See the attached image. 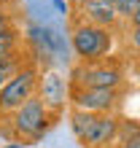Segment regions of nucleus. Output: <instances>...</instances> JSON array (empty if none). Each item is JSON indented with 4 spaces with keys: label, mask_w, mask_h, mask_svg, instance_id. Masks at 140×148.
<instances>
[{
    "label": "nucleus",
    "mask_w": 140,
    "mask_h": 148,
    "mask_svg": "<svg viewBox=\"0 0 140 148\" xmlns=\"http://www.w3.org/2000/svg\"><path fill=\"white\" fill-rule=\"evenodd\" d=\"M70 46H73V54L81 62H86V65L102 62L113 51V32L105 27H97V24L78 22L70 32Z\"/></svg>",
    "instance_id": "nucleus-1"
},
{
    "label": "nucleus",
    "mask_w": 140,
    "mask_h": 148,
    "mask_svg": "<svg viewBox=\"0 0 140 148\" xmlns=\"http://www.w3.org/2000/svg\"><path fill=\"white\" fill-rule=\"evenodd\" d=\"M38 78L40 73L35 65H24L19 73H14L0 92V113H14L27 100H32L38 94Z\"/></svg>",
    "instance_id": "nucleus-3"
},
{
    "label": "nucleus",
    "mask_w": 140,
    "mask_h": 148,
    "mask_svg": "<svg viewBox=\"0 0 140 148\" xmlns=\"http://www.w3.org/2000/svg\"><path fill=\"white\" fill-rule=\"evenodd\" d=\"M38 100L51 113H59L65 102H70V86L59 70H43V75L38 78Z\"/></svg>",
    "instance_id": "nucleus-6"
},
{
    "label": "nucleus",
    "mask_w": 140,
    "mask_h": 148,
    "mask_svg": "<svg viewBox=\"0 0 140 148\" xmlns=\"http://www.w3.org/2000/svg\"><path fill=\"white\" fill-rule=\"evenodd\" d=\"M113 148H127V145H121V143H116V145H113Z\"/></svg>",
    "instance_id": "nucleus-21"
},
{
    "label": "nucleus",
    "mask_w": 140,
    "mask_h": 148,
    "mask_svg": "<svg viewBox=\"0 0 140 148\" xmlns=\"http://www.w3.org/2000/svg\"><path fill=\"white\" fill-rule=\"evenodd\" d=\"M78 11L84 14L81 22L97 24V27H105V30H110L119 22L116 11H113V3H108V0H81L78 3Z\"/></svg>",
    "instance_id": "nucleus-7"
},
{
    "label": "nucleus",
    "mask_w": 140,
    "mask_h": 148,
    "mask_svg": "<svg viewBox=\"0 0 140 148\" xmlns=\"http://www.w3.org/2000/svg\"><path fill=\"white\" fill-rule=\"evenodd\" d=\"M94 124H97V116L94 113H84V110H70V129H73L75 140L78 143H86V137L92 135Z\"/></svg>",
    "instance_id": "nucleus-9"
},
{
    "label": "nucleus",
    "mask_w": 140,
    "mask_h": 148,
    "mask_svg": "<svg viewBox=\"0 0 140 148\" xmlns=\"http://www.w3.org/2000/svg\"><path fill=\"white\" fill-rule=\"evenodd\" d=\"M140 137V121L135 119H119V143H129Z\"/></svg>",
    "instance_id": "nucleus-11"
},
{
    "label": "nucleus",
    "mask_w": 140,
    "mask_h": 148,
    "mask_svg": "<svg viewBox=\"0 0 140 148\" xmlns=\"http://www.w3.org/2000/svg\"><path fill=\"white\" fill-rule=\"evenodd\" d=\"M108 3H116V0H108Z\"/></svg>",
    "instance_id": "nucleus-22"
},
{
    "label": "nucleus",
    "mask_w": 140,
    "mask_h": 148,
    "mask_svg": "<svg viewBox=\"0 0 140 148\" xmlns=\"http://www.w3.org/2000/svg\"><path fill=\"white\" fill-rule=\"evenodd\" d=\"M137 8H140V0H116V3H113L116 16L119 19H127V22L137 14Z\"/></svg>",
    "instance_id": "nucleus-13"
},
{
    "label": "nucleus",
    "mask_w": 140,
    "mask_h": 148,
    "mask_svg": "<svg viewBox=\"0 0 140 148\" xmlns=\"http://www.w3.org/2000/svg\"><path fill=\"white\" fill-rule=\"evenodd\" d=\"M129 24H132V27H140V8H137V14L132 16V19H129Z\"/></svg>",
    "instance_id": "nucleus-17"
},
{
    "label": "nucleus",
    "mask_w": 140,
    "mask_h": 148,
    "mask_svg": "<svg viewBox=\"0 0 140 148\" xmlns=\"http://www.w3.org/2000/svg\"><path fill=\"white\" fill-rule=\"evenodd\" d=\"M127 38H129V43L140 51V27H129V32H127Z\"/></svg>",
    "instance_id": "nucleus-14"
},
{
    "label": "nucleus",
    "mask_w": 140,
    "mask_h": 148,
    "mask_svg": "<svg viewBox=\"0 0 140 148\" xmlns=\"http://www.w3.org/2000/svg\"><path fill=\"white\" fill-rule=\"evenodd\" d=\"M51 5L57 8V14H59V16H67V11H70V5L65 3V0H51Z\"/></svg>",
    "instance_id": "nucleus-15"
},
{
    "label": "nucleus",
    "mask_w": 140,
    "mask_h": 148,
    "mask_svg": "<svg viewBox=\"0 0 140 148\" xmlns=\"http://www.w3.org/2000/svg\"><path fill=\"white\" fill-rule=\"evenodd\" d=\"M19 49V35H16V30L14 27H8L0 32V57L3 54H11V51Z\"/></svg>",
    "instance_id": "nucleus-12"
},
{
    "label": "nucleus",
    "mask_w": 140,
    "mask_h": 148,
    "mask_svg": "<svg viewBox=\"0 0 140 148\" xmlns=\"http://www.w3.org/2000/svg\"><path fill=\"white\" fill-rule=\"evenodd\" d=\"M24 65H27V62L22 59L19 49H16V51H11V54H3V57H0V75L11 78L14 73H19V70H22Z\"/></svg>",
    "instance_id": "nucleus-10"
},
{
    "label": "nucleus",
    "mask_w": 140,
    "mask_h": 148,
    "mask_svg": "<svg viewBox=\"0 0 140 148\" xmlns=\"http://www.w3.org/2000/svg\"><path fill=\"white\" fill-rule=\"evenodd\" d=\"M3 148H24V143H5Z\"/></svg>",
    "instance_id": "nucleus-19"
},
{
    "label": "nucleus",
    "mask_w": 140,
    "mask_h": 148,
    "mask_svg": "<svg viewBox=\"0 0 140 148\" xmlns=\"http://www.w3.org/2000/svg\"><path fill=\"white\" fill-rule=\"evenodd\" d=\"M121 94L116 89H78L70 86V105L73 110L94 113V116H108L119 108Z\"/></svg>",
    "instance_id": "nucleus-5"
},
{
    "label": "nucleus",
    "mask_w": 140,
    "mask_h": 148,
    "mask_svg": "<svg viewBox=\"0 0 140 148\" xmlns=\"http://www.w3.org/2000/svg\"><path fill=\"white\" fill-rule=\"evenodd\" d=\"M8 27H11V14H8V11H0V32L8 30Z\"/></svg>",
    "instance_id": "nucleus-16"
},
{
    "label": "nucleus",
    "mask_w": 140,
    "mask_h": 148,
    "mask_svg": "<svg viewBox=\"0 0 140 148\" xmlns=\"http://www.w3.org/2000/svg\"><path fill=\"white\" fill-rule=\"evenodd\" d=\"M49 127H51V110L38 100V94L11 113V132L19 140H40L49 132Z\"/></svg>",
    "instance_id": "nucleus-2"
},
{
    "label": "nucleus",
    "mask_w": 140,
    "mask_h": 148,
    "mask_svg": "<svg viewBox=\"0 0 140 148\" xmlns=\"http://www.w3.org/2000/svg\"><path fill=\"white\" fill-rule=\"evenodd\" d=\"M124 84V75L116 65L108 62H81L70 73V86H78V89H116Z\"/></svg>",
    "instance_id": "nucleus-4"
},
{
    "label": "nucleus",
    "mask_w": 140,
    "mask_h": 148,
    "mask_svg": "<svg viewBox=\"0 0 140 148\" xmlns=\"http://www.w3.org/2000/svg\"><path fill=\"white\" fill-rule=\"evenodd\" d=\"M121 145H127V148H140V137H135V140H129V143H121Z\"/></svg>",
    "instance_id": "nucleus-18"
},
{
    "label": "nucleus",
    "mask_w": 140,
    "mask_h": 148,
    "mask_svg": "<svg viewBox=\"0 0 140 148\" xmlns=\"http://www.w3.org/2000/svg\"><path fill=\"white\" fill-rule=\"evenodd\" d=\"M119 143V116H97V124H94L92 135L86 137V148H113Z\"/></svg>",
    "instance_id": "nucleus-8"
},
{
    "label": "nucleus",
    "mask_w": 140,
    "mask_h": 148,
    "mask_svg": "<svg viewBox=\"0 0 140 148\" xmlns=\"http://www.w3.org/2000/svg\"><path fill=\"white\" fill-rule=\"evenodd\" d=\"M5 81H8V78H5V75H0V92H3V86H5Z\"/></svg>",
    "instance_id": "nucleus-20"
}]
</instances>
